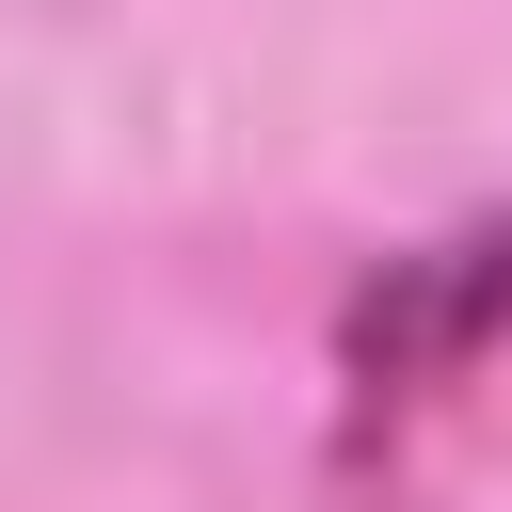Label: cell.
<instances>
[{"mask_svg":"<svg viewBox=\"0 0 512 512\" xmlns=\"http://www.w3.org/2000/svg\"><path fill=\"white\" fill-rule=\"evenodd\" d=\"M512 320V208L496 224H448L416 256H384L352 304H336V384H352V432L368 416H416L448 368H480Z\"/></svg>","mask_w":512,"mask_h":512,"instance_id":"cell-1","label":"cell"}]
</instances>
